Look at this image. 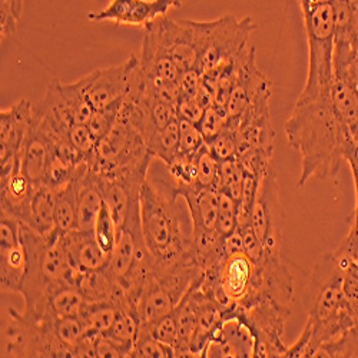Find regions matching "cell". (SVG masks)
I'll list each match as a JSON object with an SVG mask.
<instances>
[{"label":"cell","instance_id":"cell-29","mask_svg":"<svg viewBox=\"0 0 358 358\" xmlns=\"http://www.w3.org/2000/svg\"><path fill=\"white\" fill-rule=\"evenodd\" d=\"M198 161V185L205 188H214L218 182L221 162L214 157L206 143L199 149L196 155Z\"/></svg>","mask_w":358,"mask_h":358},{"label":"cell","instance_id":"cell-1","mask_svg":"<svg viewBox=\"0 0 358 358\" xmlns=\"http://www.w3.org/2000/svg\"><path fill=\"white\" fill-rule=\"evenodd\" d=\"M284 129L288 145L301 157L300 188L337 175L345 146L358 141L338 117L331 94L313 99L298 98Z\"/></svg>","mask_w":358,"mask_h":358},{"label":"cell","instance_id":"cell-38","mask_svg":"<svg viewBox=\"0 0 358 358\" xmlns=\"http://www.w3.org/2000/svg\"><path fill=\"white\" fill-rule=\"evenodd\" d=\"M176 113L179 119H185V121L198 125L205 113V109L201 106L196 98L181 96L176 103Z\"/></svg>","mask_w":358,"mask_h":358},{"label":"cell","instance_id":"cell-6","mask_svg":"<svg viewBox=\"0 0 358 358\" xmlns=\"http://www.w3.org/2000/svg\"><path fill=\"white\" fill-rule=\"evenodd\" d=\"M257 29L251 17L236 19L231 15L211 20L210 36L196 71L202 76H217L235 62L248 48V39Z\"/></svg>","mask_w":358,"mask_h":358},{"label":"cell","instance_id":"cell-3","mask_svg":"<svg viewBox=\"0 0 358 358\" xmlns=\"http://www.w3.org/2000/svg\"><path fill=\"white\" fill-rule=\"evenodd\" d=\"M20 241L26 254V275L20 295L26 311L39 313L52 289L75 285L79 271L71 266L61 231L43 236L20 222Z\"/></svg>","mask_w":358,"mask_h":358},{"label":"cell","instance_id":"cell-16","mask_svg":"<svg viewBox=\"0 0 358 358\" xmlns=\"http://www.w3.org/2000/svg\"><path fill=\"white\" fill-rule=\"evenodd\" d=\"M178 195H181L188 205L192 231L217 228L220 206V192L217 189L192 185L181 189Z\"/></svg>","mask_w":358,"mask_h":358},{"label":"cell","instance_id":"cell-11","mask_svg":"<svg viewBox=\"0 0 358 358\" xmlns=\"http://www.w3.org/2000/svg\"><path fill=\"white\" fill-rule=\"evenodd\" d=\"M182 2L184 0H112L105 9L89 12L87 20L145 27L165 17L171 9L181 8Z\"/></svg>","mask_w":358,"mask_h":358},{"label":"cell","instance_id":"cell-37","mask_svg":"<svg viewBox=\"0 0 358 358\" xmlns=\"http://www.w3.org/2000/svg\"><path fill=\"white\" fill-rule=\"evenodd\" d=\"M206 146L218 161L232 159L236 155V138L231 128L225 127L220 134L206 141Z\"/></svg>","mask_w":358,"mask_h":358},{"label":"cell","instance_id":"cell-22","mask_svg":"<svg viewBox=\"0 0 358 358\" xmlns=\"http://www.w3.org/2000/svg\"><path fill=\"white\" fill-rule=\"evenodd\" d=\"M103 206H105V201H103L102 192L94 182L92 176L89 175V169H87V173L83 179L80 192H79L76 228L80 231H94Z\"/></svg>","mask_w":358,"mask_h":358},{"label":"cell","instance_id":"cell-13","mask_svg":"<svg viewBox=\"0 0 358 358\" xmlns=\"http://www.w3.org/2000/svg\"><path fill=\"white\" fill-rule=\"evenodd\" d=\"M32 119L34 103L27 99L0 110V162L19 157Z\"/></svg>","mask_w":358,"mask_h":358},{"label":"cell","instance_id":"cell-35","mask_svg":"<svg viewBox=\"0 0 358 358\" xmlns=\"http://www.w3.org/2000/svg\"><path fill=\"white\" fill-rule=\"evenodd\" d=\"M23 3L24 0H0V35H2V39L16 34Z\"/></svg>","mask_w":358,"mask_h":358},{"label":"cell","instance_id":"cell-7","mask_svg":"<svg viewBox=\"0 0 358 358\" xmlns=\"http://www.w3.org/2000/svg\"><path fill=\"white\" fill-rule=\"evenodd\" d=\"M229 314L236 315L250 328L255 340L254 357H285L288 347H285L282 336L285 322L291 315L289 306L262 300L245 310L234 307Z\"/></svg>","mask_w":358,"mask_h":358},{"label":"cell","instance_id":"cell-18","mask_svg":"<svg viewBox=\"0 0 358 358\" xmlns=\"http://www.w3.org/2000/svg\"><path fill=\"white\" fill-rule=\"evenodd\" d=\"M26 275V254L22 241L0 243V287L2 292L20 294Z\"/></svg>","mask_w":358,"mask_h":358},{"label":"cell","instance_id":"cell-23","mask_svg":"<svg viewBox=\"0 0 358 358\" xmlns=\"http://www.w3.org/2000/svg\"><path fill=\"white\" fill-rule=\"evenodd\" d=\"M178 321V337L175 343V357H191V347L196 336L198 320L194 298L189 292L175 308Z\"/></svg>","mask_w":358,"mask_h":358},{"label":"cell","instance_id":"cell-20","mask_svg":"<svg viewBox=\"0 0 358 358\" xmlns=\"http://www.w3.org/2000/svg\"><path fill=\"white\" fill-rule=\"evenodd\" d=\"M87 164L83 162L78 166L72 181L57 192L56 196V228L62 234L76 229L78 222V201L83 179L87 173Z\"/></svg>","mask_w":358,"mask_h":358},{"label":"cell","instance_id":"cell-14","mask_svg":"<svg viewBox=\"0 0 358 358\" xmlns=\"http://www.w3.org/2000/svg\"><path fill=\"white\" fill-rule=\"evenodd\" d=\"M55 155V142L34 121L19 154L20 171L39 187L43 185L49 164Z\"/></svg>","mask_w":358,"mask_h":358},{"label":"cell","instance_id":"cell-10","mask_svg":"<svg viewBox=\"0 0 358 358\" xmlns=\"http://www.w3.org/2000/svg\"><path fill=\"white\" fill-rule=\"evenodd\" d=\"M284 218L278 178L275 171L270 166L259 181L251 214V227L265 251L281 252Z\"/></svg>","mask_w":358,"mask_h":358},{"label":"cell","instance_id":"cell-30","mask_svg":"<svg viewBox=\"0 0 358 358\" xmlns=\"http://www.w3.org/2000/svg\"><path fill=\"white\" fill-rule=\"evenodd\" d=\"M124 102L125 101H119V102L112 103L110 106H106L103 109L94 112L91 121L87 122V127L92 131V134L95 135V138L98 141L101 138H103L112 129V127L116 124Z\"/></svg>","mask_w":358,"mask_h":358},{"label":"cell","instance_id":"cell-17","mask_svg":"<svg viewBox=\"0 0 358 358\" xmlns=\"http://www.w3.org/2000/svg\"><path fill=\"white\" fill-rule=\"evenodd\" d=\"M252 273L254 262L244 251L227 257L221 268L220 282L224 292L235 306L240 304L247 296L251 285Z\"/></svg>","mask_w":358,"mask_h":358},{"label":"cell","instance_id":"cell-42","mask_svg":"<svg viewBox=\"0 0 358 358\" xmlns=\"http://www.w3.org/2000/svg\"><path fill=\"white\" fill-rule=\"evenodd\" d=\"M224 248H225L227 255L244 251V240H243V234L240 229H236L232 234H229L228 236H225Z\"/></svg>","mask_w":358,"mask_h":358},{"label":"cell","instance_id":"cell-43","mask_svg":"<svg viewBox=\"0 0 358 358\" xmlns=\"http://www.w3.org/2000/svg\"><path fill=\"white\" fill-rule=\"evenodd\" d=\"M354 187H355V214L352 220V225H358V172H352Z\"/></svg>","mask_w":358,"mask_h":358},{"label":"cell","instance_id":"cell-9","mask_svg":"<svg viewBox=\"0 0 358 358\" xmlns=\"http://www.w3.org/2000/svg\"><path fill=\"white\" fill-rule=\"evenodd\" d=\"M138 71L139 57L131 55L125 62L108 68H98L78 79L76 83L87 103L94 110H99L115 102L127 99Z\"/></svg>","mask_w":358,"mask_h":358},{"label":"cell","instance_id":"cell-41","mask_svg":"<svg viewBox=\"0 0 358 358\" xmlns=\"http://www.w3.org/2000/svg\"><path fill=\"white\" fill-rule=\"evenodd\" d=\"M96 354L98 358H122V352L119 351V348L103 334H99L96 338Z\"/></svg>","mask_w":358,"mask_h":358},{"label":"cell","instance_id":"cell-34","mask_svg":"<svg viewBox=\"0 0 358 358\" xmlns=\"http://www.w3.org/2000/svg\"><path fill=\"white\" fill-rule=\"evenodd\" d=\"M236 211H238V201L225 192H220L217 229L221 235L228 236L229 234L238 229Z\"/></svg>","mask_w":358,"mask_h":358},{"label":"cell","instance_id":"cell-2","mask_svg":"<svg viewBox=\"0 0 358 358\" xmlns=\"http://www.w3.org/2000/svg\"><path fill=\"white\" fill-rule=\"evenodd\" d=\"M141 224L154 270H164L195 254L188 205L171 184L161 189L145 182L141 191Z\"/></svg>","mask_w":358,"mask_h":358},{"label":"cell","instance_id":"cell-12","mask_svg":"<svg viewBox=\"0 0 358 358\" xmlns=\"http://www.w3.org/2000/svg\"><path fill=\"white\" fill-rule=\"evenodd\" d=\"M36 185L20 171L19 157L0 162V205L2 215L26 221Z\"/></svg>","mask_w":358,"mask_h":358},{"label":"cell","instance_id":"cell-15","mask_svg":"<svg viewBox=\"0 0 358 358\" xmlns=\"http://www.w3.org/2000/svg\"><path fill=\"white\" fill-rule=\"evenodd\" d=\"M68 261L76 271H96L108 265L109 255L99 247L94 231L72 229L62 234Z\"/></svg>","mask_w":358,"mask_h":358},{"label":"cell","instance_id":"cell-24","mask_svg":"<svg viewBox=\"0 0 358 358\" xmlns=\"http://www.w3.org/2000/svg\"><path fill=\"white\" fill-rule=\"evenodd\" d=\"M138 330L139 321L136 315L128 310H119L112 327L103 336L119 348L124 357H131L138 338Z\"/></svg>","mask_w":358,"mask_h":358},{"label":"cell","instance_id":"cell-40","mask_svg":"<svg viewBox=\"0 0 358 358\" xmlns=\"http://www.w3.org/2000/svg\"><path fill=\"white\" fill-rule=\"evenodd\" d=\"M99 334H92V333H86L73 347L71 357L72 358H82V357H89L94 358L98 357L96 354V338Z\"/></svg>","mask_w":358,"mask_h":358},{"label":"cell","instance_id":"cell-28","mask_svg":"<svg viewBox=\"0 0 358 358\" xmlns=\"http://www.w3.org/2000/svg\"><path fill=\"white\" fill-rule=\"evenodd\" d=\"M131 357L136 358H168L175 357V348L158 341L151 333L138 331V338Z\"/></svg>","mask_w":358,"mask_h":358},{"label":"cell","instance_id":"cell-25","mask_svg":"<svg viewBox=\"0 0 358 358\" xmlns=\"http://www.w3.org/2000/svg\"><path fill=\"white\" fill-rule=\"evenodd\" d=\"M146 145L155 159L165 162V165L171 164L179 154V119L157 131Z\"/></svg>","mask_w":358,"mask_h":358},{"label":"cell","instance_id":"cell-8","mask_svg":"<svg viewBox=\"0 0 358 358\" xmlns=\"http://www.w3.org/2000/svg\"><path fill=\"white\" fill-rule=\"evenodd\" d=\"M155 24L164 48L179 71L196 69L210 36L211 22L162 17L155 20Z\"/></svg>","mask_w":358,"mask_h":358},{"label":"cell","instance_id":"cell-36","mask_svg":"<svg viewBox=\"0 0 358 358\" xmlns=\"http://www.w3.org/2000/svg\"><path fill=\"white\" fill-rule=\"evenodd\" d=\"M69 141L76 151L82 155L86 164L92 159L98 139L87 125H73L69 132Z\"/></svg>","mask_w":358,"mask_h":358},{"label":"cell","instance_id":"cell-45","mask_svg":"<svg viewBox=\"0 0 358 358\" xmlns=\"http://www.w3.org/2000/svg\"><path fill=\"white\" fill-rule=\"evenodd\" d=\"M354 308H355V311H357V314H358V301L354 304Z\"/></svg>","mask_w":358,"mask_h":358},{"label":"cell","instance_id":"cell-26","mask_svg":"<svg viewBox=\"0 0 358 358\" xmlns=\"http://www.w3.org/2000/svg\"><path fill=\"white\" fill-rule=\"evenodd\" d=\"M119 310L110 303H86L79 320L85 333L103 334L112 327Z\"/></svg>","mask_w":358,"mask_h":358},{"label":"cell","instance_id":"cell-5","mask_svg":"<svg viewBox=\"0 0 358 358\" xmlns=\"http://www.w3.org/2000/svg\"><path fill=\"white\" fill-rule=\"evenodd\" d=\"M57 318L39 317L29 311L9 308L5 330V357L22 358H66L71 348L56 334Z\"/></svg>","mask_w":358,"mask_h":358},{"label":"cell","instance_id":"cell-21","mask_svg":"<svg viewBox=\"0 0 358 358\" xmlns=\"http://www.w3.org/2000/svg\"><path fill=\"white\" fill-rule=\"evenodd\" d=\"M56 196L57 192L46 185H39L35 189L26 221L27 227H31L38 234L48 236L55 232L56 228Z\"/></svg>","mask_w":358,"mask_h":358},{"label":"cell","instance_id":"cell-4","mask_svg":"<svg viewBox=\"0 0 358 358\" xmlns=\"http://www.w3.org/2000/svg\"><path fill=\"white\" fill-rule=\"evenodd\" d=\"M308 43L307 80L300 99L330 95L334 82L336 16L333 3H321L303 12Z\"/></svg>","mask_w":358,"mask_h":358},{"label":"cell","instance_id":"cell-39","mask_svg":"<svg viewBox=\"0 0 358 358\" xmlns=\"http://www.w3.org/2000/svg\"><path fill=\"white\" fill-rule=\"evenodd\" d=\"M243 234V240H244V252L248 255V258L252 262H259L265 257V248L262 243L259 241V238L257 236L255 231L252 229L251 225L244 227V228H238Z\"/></svg>","mask_w":358,"mask_h":358},{"label":"cell","instance_id":"cell-31","mask_svg":"<svg viewBox=\"0 0 358 358\" xmlns=\"http://www.w3.org/2000/svg\"><path fill=\"white\" fill-rule=\"evenodd\" d=\"M205 143V136L196 124L179 119V154L194 155Z\"/></svg>","mask_w":358,"mask_h":358},{"label":"cell","instance_id":"cell-32","mask_svg":"<svg viewBox=\"0 0 358 358\" xmlns=\"http://www.w3.org/2000/svg\"><path fill=\"white\" fill-rule=\"evenodd\" d=\"M95 238L99 244V247L108 254L110 255L115 244H116V238H117V227L109 213V210L106 208V205L102 208V211L98 217L95 229H94Z\"/></svg>","mask_w":358,"mask_h":358},{"label":"cell","instance_id":"cell-27","mask_svg":"<svg viewBox=\"0 0 358 358\" xmlns=\"http://www.w3.org/2000/svg\"><path fill=\"white\" fill-rule=\"evenodd\" d=\"M220 162H221L220 176H218V182L215 185V189L218 192H225L238 201L241 198V194H243L245 171H244L241 162L236 158L220 161Z\"/></svg>","mask_w":358,"mask_h":358},{"label":"cell","instance_id":"cell-33","mask_svg":"<svg viewBox=\"0 0 358 358\" xmlns=\"http://www.w3.org/2000/svg\"><path fill=\"white\" fill-rule=\"evenodd\" d=\"M139 328H145L151 333L158 341L175 347L176 337H178V321H176V313L175 310L165 317L157 320L151 324H139Z\"/></svg>","mask_w":358,"mask_h":358},{"label":"cell","instance_id":"cell-44","mask_svg":"<svg viewBox=\"0 0 358 358\" xmlns=\"http://www.w3.org/2000/svg\"><path fill=\"white\" fill-rule=\"evenodd\" d=\"M347 3L352 12H358V0H347Z\"/></svg>","mask_w":358,"mask_h":358},{"label":"cell","instance_id":"cell-19","mask_svg":"<svg viewBox=\"0 0 358 358\" xmlns=\"http://www.w3.org/2000/svg\"><path fill=\"white\" fill-rule=\"evenodd\" d=\"M86 303L87 301L76 285L62 284L50 291L42 310L34 314L52 318H79Z\"/></svg>","mask_w":358,"mask_h":358}]
</instances>
